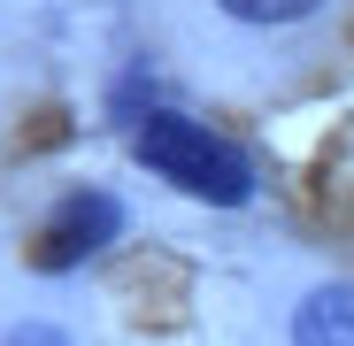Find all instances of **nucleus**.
Listing matches in <instances>:
<instances>
[{
	"mask_svg": "<svg viewBox=\"0 0 354 346\" xmlns=\"http://www.w3.org/2000/svg\"><path fill=\"white\" fill-rule=\"evenodd\" d=\"M131 154L154 169V177H169L177 193L216 200V208H239V200L254 193V169H247V154L231 146V139H216L208 124L177 115V108H154V115H139Z\"/></svg>",
	"mask_w": 354,
	"mask_h": 346,
	"instance_id": "nucleus-1",
	"label": "nucleus"
},
{
	"mask_svg": "<svg viewBox=\"0 0 354 346\" xmlns=\"http://www.w3.org/2000/svg\"><path fill=\"white\" fill-rule=\"evenodd\" d=\"M115 239H124V200L100 193V185H77V193L54 200V215L39 223L31 262H39V269H77V262L108 254Z\"/></svg>",
	"mask_w": 354,
	"mask_h": 346,
	"instance_id": "nucleus-2",
	"label": "nucleus"
},
{
	"mask_svg": "<svg viewBox=\"0 0 354 346\" xmlns=\"http://www.w3.org/2000/svg\"><path fill=\"white\" fill-rule=\"evenodd\" d=\"M292 346H354V285H316L292 308Z\"/></svg>",
	"mask_w": 354,
	"mask_h": 346,
	"instance_id": "nucleus-3",
	"label": "nucleus"
},
{
	"mask_svg": "<svg viewBox=\"0 0 354 346\" xmlns=\"http://www.w3.org/2000/svg\"><path fill=\"white\" fill-rule=\"evenodd\" d=\"M223 16H239V23H301V16H316L324 0H216Z\"/></svg>",
	"mask_w": 354,
	"mask_h": 346,
	"instance_id": "nucleus-4",
	"label": "nucleus"
},
{
	"mask_svg": "<svg viewBox=\"0 0 354 346\" xmlns=\"http://www.w3.org/2000/svg\"><path fill=\"white\" fill-rule=\"evenodd\" d=\"M0 346H70L62 323H16V331H0Z\"/></svg>",
	"mask_w": 354,
	"mask_h": 346,
	"instance_id": "nucleus-5",
	"label": "nucleus"
}]
</instances>
